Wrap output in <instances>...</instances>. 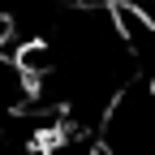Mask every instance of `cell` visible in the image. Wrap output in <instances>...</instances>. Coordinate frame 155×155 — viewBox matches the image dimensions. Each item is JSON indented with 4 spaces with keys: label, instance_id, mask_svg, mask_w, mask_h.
Returning a JSON list of instances; mask_svg holds the SVG:
<instances>
[{
    "label": "cell",
    "instance_id": "1",
    "mask_svg": "<svg viewBox=\"0 0 155 155\" xmlns=\"http://www.w3.org/2000/svg\"><path fill=\"white\" fill-rule=\"evenodd\" d=\"M30 155H104V142H99L95 129L65 121V125H56L48 134H39L30 142Z\"/></svg>",
    "mask_w": 155,
    "mask_h": 155
}]
</instances>
